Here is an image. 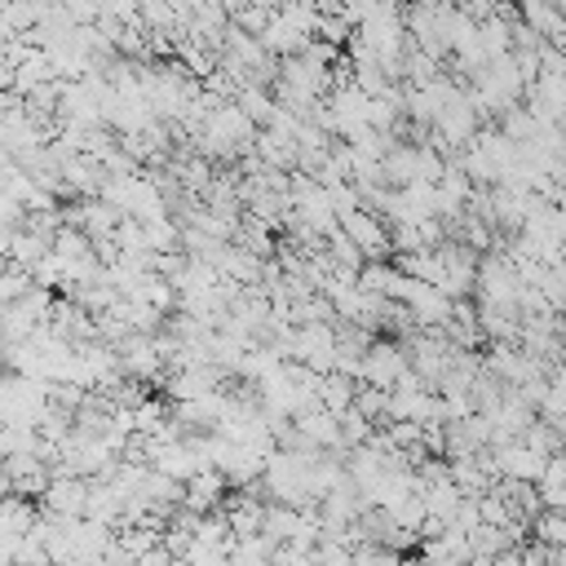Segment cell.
Instances as JSON below:
<instances>
[{
    "label": "cell",
    "mask_w": 566,
    "mask_h": 566,
    "mask_svg": "<svg viewBox=\"0 0 566 566\" xmlns=\"http://www.w3.org/2000/svg\"><path fill=\"white\" fill-rule=\"evenodd\" d=\"M553 566H566V548H557V553H553Z\"/></svg>",
    "instance_id": "cell-12"
},
{
    "label": "cell",
    "mask_w": 566,
    "mask_h": 566,
    "mask_svg": "<svg viewBox=\"0 0 566 566\" xmlns=\"http://www.w3.org/2000/svg\"><path fill=\"white\" fill-rule=\"evenodd\" d=\"M531 539H535V544H544L548 553L566 548V513H557V509H544V513L531 522Z\"/></svg>",
    "instance_id": "cell-10"
},
{
    "label": "cell",
    "mask_w": 566,
    "mask_h": 566,
    "mask_svg": "<svg viewBox=\"0 0 566 566\" xmlns=\"http://www.w3.org/2000/svg\"><path fill=\"white\" fill-rule=\"evenodd\" d=\"M230 566H274V544L265 535H252V539H234L230 544Z\"/></svg>",
    "instance_id": "cell-9"
},
{
    "label": "cell",
    "mask_w": 566,
    "mask_h": 566,
    "mask_svg": "<svg viewBox=\"0 0 566 566\" xmlns=\"http://www.w3.org/2000/svg\"><path fill=\"white\" fill-rule=\"evenodd\" d=\"M517 18H522V27H526L531 35H539V40H548V44H562V40H566V18H562V4L531 0V4H522V9H517Z\"/></svg>",
    "instance_id": "cell-7"
},
{
    "label": "cell",
    "mask_w": 566,
    "mask_h": 566,
    "mask_svg": "<svg viewBox=\"0 0 566 566\" xmlns=\"http://www.w3.org/2000/svg\"><path fill=\"white\" fill-rule=\"evenodd\" d=\"M354 398H358V380H349V376H340V371H327V376L318 380V407H323V411L345 416V411L354 407Z\"/></svg>",
    "instance_id": "cell-8"
},
{
    "label": "cell",
    "mask_w": 566,
    "mask_h": 566,
    "mask_svg": "<svg viewBox=\"0 0 566 566\" xmlns=\"http://www.w3.org/2000/svg\"><path fill=\"white\" fill-rule=\"evenodd\" d=\"M340 234L363 252V261H385L394 256V239H389V226L380 221L376 208H358V212H345L340 217Z\"/></svg>",
    "instance_id": "cell-2"
},
{
    "label": "cell",
    "mask_w": 566,
    "mask_h": 566,
    "mask_svg": "<svg viewBox=\"0 0 566 566\" xmlns=\"http://www.w3.org/2000/svg\"><path fill=\"white\" fill-rule=\"evenodd\" d=\"M226 486H230V482H226L217 469H203V473H195V478L186 482L181 509L195 513V517H208V513H217V509L226 504Z\"/></svg>",
    "instance_id": "cell-6"
},
{
    "label": "cell",
    "mask_w": 566,
    "mask_h": 566,
    "mask_svg": "<svg viewBox=\"0 0 566 566\" xmlns=\"http://www.w3.org/2000/svg\"><path fill=\"white\" fill-rule=\"evenodd\" d=\"M491 460H495L500 482H526V486H535V482L544 478V464H548V455L531 451L522 438H517V442H500V447H491Z\"/></svg>",
    "instance_id": "cell-3"
},
{
    "label": "cell",
    "mask_w": 566,
    "mask_h": 566,
    "mask_svg": "<svg viewBox=\"0 0 566 566\" xmlns=\"http://www.w3.org/2000/svg\"><path fill=\"white\" fill-rule=\"evenodd\" d=\"M115 354H119L124 380H150V376L164 367V354H159L155 336H124V340L115 345Z\"/></svg>",
    "instance_id": "cell-5"
},
{
    "label": "cell",
    "mask_w": 566,
    "mask_h": 566,
    "mask_svg": "<svg viewBox=\"0 0 566 566\" xmlns=\"http://www.w3.org/2000/svg\"><path fill=\"white\" fill-rule=\"evenodd\" d=\"M407 371H411V363H407V349H402L394 336H376V340L367 345V354H363V371H358V385H371V389H385V394H394V385H398Z\"/></svg>",
    "instance_id": "cell-1"
},
{
    "label": "cell",
    "mask_w": 566,
    "mask_h": 566,
    "mask_svg": "<svg viewBox=\"0 0 566 566\" xmlns=\"http://www.w3.org/2000/svg\"><path fill=\"white\" fill-rule=\"evenodd\" d=\"M44 517H62V522H80L88 509V482L84 478H53L49 491L40 495Z\"/></svg>",
    "instance_id": "cell-4"
},
{
    "label": "cell",
    "mask_w": 566,
    "mask_h": 566,
    "mask_svg": "<svg viewBox=\"0 0 566 566\" xmlns=\"http://www.w3.org/2000/svg\"><path fill=\"white\" fill-rule=\"evenodd\" d=\"M548 385H553L557 394H566V363H557V367L548 371Z\"/></svg>",
    "instance_id": "cell-11"
},
{
    "label": "cell",
    "mask_w": 566,
    "mask_h": 566,
    "mask_svg": "<svg viewBox=\"0 0 566 566\" xmlns=\"http://www.w3.org/2000/svg\"><path fill=\"white\" fill-rule=\"evenodd\" d=\"M557 327H562V336H566V310H562V314H557Z\"/></svg>",
    "instance_id": "cell-13"
}]
</instances>
